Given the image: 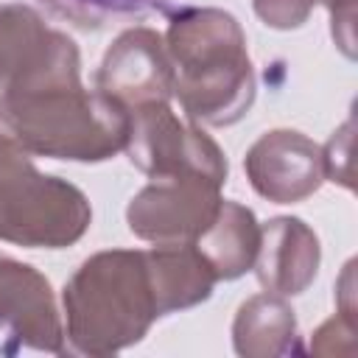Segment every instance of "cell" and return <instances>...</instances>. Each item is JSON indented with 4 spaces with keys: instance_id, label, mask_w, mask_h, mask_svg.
I'll return each mask as SVG.
<instances>
[{
    "instance_id": "obj_1",
    "label": "cell",
    "mask_w": 358,
    "mask_h": 358,
    "mask_svg": "<svg viewBox=\"0 0 358 358\" xmlns=\"http://www.w3.org/2000/svg\"><path fill=\"white\" fill-rule=\"evenodd\" d=\"M162 39L173 64V98L187 120L232 126L252 109L257 78L235 14L213 6L176 8Z\"/></svg>"
},
{
    "instance_id": "obj_2",
    "label": "cell",
    "mask_w": 358,
    "mask_h": 358,
    "mask_svg": "<svg viewBox=\"0 0 358 358\" xmlns=\"http://www.w3.org/2000/svg\"><path fill=\"white\" fill-rule=\"evenodd\" d=\"M157 319L143 249L95 252L62 288L64 350L76 355L101 358L134 347Z\"/></svg>"
},
{
    "instance_id": "obj_3",
    "label": "cell",
    "mask_w": 358,
    "mask_h": 358,
    "mask_svg": "<svg viewBox=\"0 0 358 358\" xmlns=\"http://www.w3.org/2000/svg\"><path fill=\"white\" fill-rule=\"evenodd\" d=\"M131 115L81 81L0 95V131L31 157L106 162L126 148Z\"/></svg>"
},
{
    "instance_id": "obj_4",
    "label": "cell",
    "mask_w": 358,
    "mask_h": 358,
    "mask_svg": "<svg viewBox=\"0 0 358 358\" xmlns=\"http://www.w3.org/2000/svg\"><path fill=\"white\" fill-rule=\"evenodd\" d=\"M92 224V207L73 182L42 173L31 154L0 131V241L25 249H67Z\"/></svg>"
},
{
    "instance_id": "obj_5",
    "label": "cell",
    "mask_w": 358,
    "mask_h": 358,
    "mask_svg": "<svg viewBox=\"0 0 358 358\" xmlns=\"http://www.w3.org/2000/svg\"><path fill=\"white\" fill-rule=\"evenodd\" d=\"M123 151L148 179L201 176L224 187L229 176V162L221 145L199 123L179 117L171 103L134 109Z\"/></svg>"
},
{
    "instance_id": "obj_6",
    "label": "cell",
    "mask_w": 358,
    "mask_h": 358,
    "mask_svg": "<svg viewBox=\"0 0 358 358\" xmlns=\"http://www.w3.org/2000/svg\"><path fill=\"white\" fill-rule=\"evenodd\" d=\"M81 81L78 45L25 3H0V95Z\"/></svg>"
},
{
    "instance_id": "obj_7",
    "label": "cell",
    "mask_w": 358,
    "mask_h": 358,
    "mask_svg": "<svg viewBox=\"0 0 358 358\" xmlns=\"http://www.w3.org/2000/svg\"><path fill=\"white\" fill-rule=\"evenodd\" d=\"M221 185L201 176L151 179L126 207L129 232L148 243H193L215 218Z\"/></svg>"
},
{
    "instance_id": "obj_8",
    "label": "cell",
    "mask_w": 358,
    "mask_h": 358,
    "mask_svg": "<svg viewBox=\"0 0 358 358\" xmlns=\"http://www.w3.org/2000/svg\"><path fill=\"white\" fill-rule=\"evenodd\" d=\"M95 90L120 103L129 115L148 103H171L173 64L159 31L134 25L115 36L98 70Z\"/></svg>"
},
{
    "instance_id": "obj_9",
    "label": "cell",
    "mask_w": 358,
    "mask_h": 358,
    "mask_svg": "<svg viewBox=\"0 0 358 358\" xmlns=\"http://www.w3.org/2000/svg\"><path fill=\"white\" fill-rule=\"evenodd\" d=\"M0 336L6 352H67L64 322L50 280L31 263L0 255Z\"/></svg>"
},
{
    "instance_id": "obj_10",
    "label": "cell",
    "mask_w": 358,
    "mask_h": 358,
    "mask_svg": "<svg viewBox=\"0 0 358 358\" xmlns=\"http://www.w3.org/2000/svg\"><path fill=\"white\" fill-rule=\"evenodd\" d=\"M243 171L260 199L299 204L324 182L322 145L296 129H271L246 148Z\"/></svg>"
},
{
    "instance_id": "obj_11",
    "label": "cell",
    "mask_w": 358,
    "mask_h": 358,
    "mask_svg": "<svg viewBox=\"0 0 358 358\" xmlns=\"http://www.w3.org/2000/svg\"><path fill=\"white\" fill-rule=\"evenodd\" d=\"M322 263L319 235L296 215H277L260 227L255 277L268 294L299 296L316 280Z\"/></svg>"
},
{
    "instance_id": "obj_12",
    "label": "cell",
    "mask_w": 358,
    "mask_h": 358,
    "mask_svg": "<svg viewBox=\"0 0 358 358\" xmlns=\"http://www.w3.org/2000/svg\"><path fill=\"white\" fill-rule=\"evenodd\" d=\"M157 316L196 308L210 299L218 277L193 243H154L143 249Z\"/></svg>"
},
{
    "instance_id": "obj_13",
    "label": "cell",
    "mask_w": 358,
    "mask_h": 358,
    "mask_svg": "<svg viewBox=\"0 0 358 358\" xmlns=\"http://www.w3.org/2000/svg\"><path fill=\"white\" fill-rule=\"evenodd\" d=\"M232 347L243 358L299 355L296 313L280 294H255L241 302L232 319Z\"/></svg>"
},
{
    "instance_id": "obj_14",
    "label": "cell",
    "mask_w": 358,
    "mask_h": 358,
    "mask_svg": "<svg viewBox=\"0 0 358 358\" xmlns=\"http://www.w3.org/2000/svg\"><path fill=\"white\" fill-rule=\"evenodd\" d=\"M193 246L204 255L218 280H238L255 266L260 246V224L246 204L221 199L215 218L193 241Z\"/></svg>"
},
{
    "instance_id": "obj_15",
    "label": "cell",
    "mask_w": 358,
    "mask_h": 358,
    "mask_svg": "<svg viewBox=\"0 0 358 358\" xmlns=\"http://www.w3.org/2000/svg\"><path fill=\"white\" fill-rule=\"evenodd\" d=\"M62 14L84 28H101L106 20H131L168 11V0H50Z\"/></svg>"
},
{
    "instance_id": "obj_16",
    "label": "cell",
    "mask_w": 358,
    "mask_h": 358,
    "mask_svg": "<svg viewBox=\"0 0 358 358\" xmlns=\"http://www.w3.org/2000/svg\"><path fill=\"white\" fill-rule=\"evenodd\" d=\"M350 151H352V117L333 131V137L322 145V171L324 179L344 185L347 190H352V162H350Z\"/></svg>"
},
{
    "instance_id": "obj_17",
    "label": "cell",
    "mask_w": 358,
    "mask_h": 358,
    "mask_svg": "<svg viewBox=\"0 0 358 358\" xmlns=\"http://www.w3.org/2000/svg\"><path fill=\"white\" fill-rule=\"evenodd\" d=\"M319 0H252L255 14L274 31H296L308 22Z\"/></svg>"
},
{
    "instance_id": "obj_18",
    "label": "cell",
    "mask_w": 358,
    "mask_h": 358,
    "mask_svg": "<svg viewBox=\"0 0 358 358\" xmlns=\"http://www.w3.org/2000/svg\"><path fill=\"white\" fill-rule=\"evenodd\" d=\"M313 355H352L355 352V322L347 316L336 313L327 322H322L310 333V347Z\"/></svg>"
},
{
    "instance_id": "obj_19",
    "label": "cell",
    "mask_w": 358,
    "mask_h": 358,
    "mask_svg": "<svg viewBox=\"0 0 358 358\" xmlns=\"http://www.w3.org/2000/svg\"><path fill=\"white\" fill-rule=\"evenodd\" d=\"M322 3H324V6H330V3H333V0H322Z\"/></svg>"
}]
</instances>
